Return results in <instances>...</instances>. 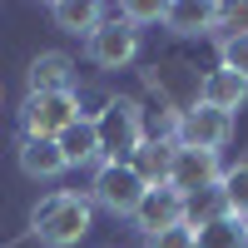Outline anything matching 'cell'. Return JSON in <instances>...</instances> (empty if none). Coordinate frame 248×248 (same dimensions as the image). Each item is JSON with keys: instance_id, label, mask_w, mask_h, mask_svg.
Listing matches in <instances>:
<instances>
[{"instance_id": "1", "label": "cell", "mask_w": 248, "mask_h": 248, "mask_svg": "<svg viewBox=\"0 0 248 248\" xmlns=\"http://www.w3.org/2000/svg\"><path fill=\"white\" fill-rule=\"evenodd\" d=\"M90 223H94V203L75 189H60V194L40 199L30 209V233L45 248H75L90 233Z\"/></svg>"}, {"instance_id": "2", "label": "cell", "mask_w": 248, "mask_h": 248, "mask_svg": "<svg viewBox=\"0 0 248 248\" xmlns=\"http://www.w3.org/2000/svg\"><path fill=\"white\" fill-rule=\"evenodd\" d=\"M94 134H99V159H105V164H129L134 149L149 139V124H144L139 99L114 94L109 105L94 114Z\"/></svg>"}, {"instance_id": "3", "label": "cell", "mask_w": 248, "mask_h": 248, "mask_svg": "<svg viewBox=\"0 0 248 248\" xmlns=\"http://www.w3.org/2000/svg\"><path fill=\"white\" fill-rule=\"evenodd\" d=\"M144 194H149V189H144V179L129 169V164H99V169H94V189H90L94 209H105L114 218H134Z\"/></svg>"}, {"instance_id": "4", "label": "cell", "mask_w": 248, "mask_h": 248, "mask_svg": "<svg viewBox=\"0 0 248 248\" xmlns=\"http://www.w3.org/2000/svg\"><path fill=\"white\" fill-rule=\"evenodd\" d=\"M85 55L94 60L99 70H124V65L139 55V30L129 25V20H119V10H114V15H105V20L85 35Z\"/></svg>"}, {"instance_id": "5", "label": "cell", "mask_w": 248, "mask_h": 248, "mask_svg": "<svg viewBox=\"0 0 248 248\" xmlns=\"http://www.w3.org/2000/svg\"><path fill=\"white\" fill-rule=\"evenodd\" d=\"M79 119V94H30L25 109H20V124H25V139H60Z\"/></svg>"}, {"instance_id": "6", "label": "cell", "mask_w": 248, "mask_h": 248, "mask_svg": "<svg viewBox=\"0 0 248 248\" xmlns=\"http://www.w3.org/2000/svg\"><path fill=\"white\" fill-rule=\"evenodd\" d=\"M229 139H233V114H223L214 105H194L189 114H179V144H189V149L218 154Z\"/></svg>"}, {"instance_id": "7", "label": "cell", "mask_w": 248, "mask_h": 248, "mask_svg": "<svg viewBox=\"0 0 248 248\" xmlns=\"http://www.w3.org/2000/svg\"><path fill=\"white\" fill-rule=\"evenodd\" d=\"M218 179H223L218 154H209V149H189V144H179V149H174L169 189H179V194H199V189H214Z\"/></svg>"}, {"instance_id": "8", "label": "cell", "mask_w": 248, "mask_h": 248, "mask_svg": "<svg viewBox=\"0 0 248 248\" xmlns=\"http://www.w3.org/2000/svg\"><path fill=\"white\" fill-rule=\"evenodd\" d=\"M184 223V194L179 189H149L139 199V209H134V229L144 233V238H154V233H164V229H179Z\"/></svg>"}, {"instance_id": "9", "label": "cell", "mask_w": 248, "mask_h": 248, "mask_svg": "<svg viewBox=\"0 0 248 248\" xmlns=\"http://www.w3.org/2000/svg\"><path fill=\"white\" fill-rule=\"evenodd\" d=\"M25 79H30V94H65L75 90V60L65 50H40L30 60Z\"/></svg>"}, {"instance_id": "10", "label": "cell", "mask_w": 248, "mask_h": 248, "mask_svg": "<svg viewBox=\"0 0 248 248\" xmlns=\"http://www.w3.org/2000/svg\"><path fill=\"white\" fill-rule=\"evenodd\" d=\"M55 144H60V154H65V169H90V164H105V159H99V134H94V119H90V114H79Z\"/></svg>"}, {"instance_id": "11", "label": "cell", "mask_w": 248, "mask_h": 248, "mask_svg": "<svg viewBox=\"0 0 248 248\" xmlns=\"http://www.w3.org/2000/svg\"><path fill=\"white\" fill-rule=\"evenodd\" d=\"M248 99V79L243 75H233V70H209L203 75V85H199V105H214V109H223V114H233L238 105Z\"/></svg>"}, {"instance_id": "12", "label": "cell", "mask_w": 248, "mask_h": 248, "mask_svg": "<svg viewBox=\"0 0 248 248\" xmlns=\"http://www.w3.org/2000/svg\"><path fill=\"white\" fill-rule=\"evenodd\" d=\"M174 149L179 144H164V139H144L134 159H129V169L144 179V189H164L169 184V169H174Z\"/></svg>"}, {"instance_id": "13", "label": "cell", "mask_w": 248, "mask_h": 248, "mask_svg": "<svg viewBox=\"0 0 248 248\" xmlns=\"http://www.w3.org/2000/svg\"><path fill=\"white\" fill-rule=\"evenodd\" d=\"M20 174L25 179H60L65 174V154L55 139H20Z\"/></svg>"}, {"instance_id": "14", "label": "cell", "mask_w": 248, "mask_h": 248, "mask_svg": "<svg viewBox=\"0 0 248 248\" xmlns=\"http://www.w3.org/2000/svg\"><path fill=\"white\" fill-rule=\"evenodd\" d=\"M164 25L174 35H209V30H218V5H194V0L164 5Z\"/></svg>"}, {"instance_id": "15", "label": "cell", "mask_w": 248, "mask_h": 248, "mask_svg": "<svg viewBox=\"0 0 248 248\" xmlns=\"http://www.w3.org/2000/svg\"><path fill=\"white\" fill-rule=\"evenodd\" d=\"M50 20L60 30H70V35H90L99 20H105V5H94V0H55Z\"/></svg>"}, {"instance_id": "16", "label": "cell", "mask_w": 248, "mask_h": 248, "mask_svg": "<svg viewBox=\"0 0 248 248\" xmlns=\"http://www.w3.org/2000/svg\"><path fill=\"white\" fill-rule=\"evenodd\" d=\"M218 218H229V209H223V189L214 184V189H199V194H184V223L199 233V229H209V223Z\"/></svg>"}, {"instance_id": "17", "label": "cell", "mask_w": 248, "mask_h": 248, "mask_svg": "<svg viewBox=\"0 0 248 248\" xmlns=\"http://www.w3.org/2000/svg\"><path fill=\"white\" fill-rule=\"evenodd\" d=\"M218 189H223V209H229V218L248 223V159L238 164V169H223Z\"/></svg>"}, {"instance_id": "18", "label": "cell", "mask_w": 248, "mask_h": 248, "mask_svg": "<svg viewBox=\"0 0 248 248\" xmlns=\"http://www.w3.org/2000/svg\"><path fill=\"white\" fill-rule=\"evenodd\" d=\"M199 248H243V223L238 218H218L209 229H199Z\"/></svg>"}, {"instance_id": "19", "label": "cell", "mask_w": 248, "mask_h": 248, "mask_svg": "<svg viewBox=\"0 0 248 248\" xmlns=\"http://www.w3.org/2000/svg\"><path fill=\"white\" fill-rule=\"evenodd\" d=\"M218 60H223V70L248 79V35H223L218 40Z\"/></svg>"}, {"instance_id": "20", "label": "cell", "mask_w": 248, "mask_h": 248, "mask_svg": "<svg viewBox=\"0 0 248 248\" xmlns=\"http://www.w3.org/2000/svg\"><path fill=\"white\" fill-rule=\"evenodd\" d=\"M119 20H129V25H164V5L159 0H129V5H119Z\"/></svg>"}, {"instance_id": "21", "label": "cell", "mask_w": 248, "mask_h": 248, "mask_svg": "<svg viewBox=\"0 0 248 248\" xmlns=\"http://www.w3.org/2000/svg\"><path fill=\"white\" fill-rule=\"evenodd\" d=\"M144 248H199V233L189 229V223H179V229H164L154 238H144Z\"/></svg>"}, {"instance_id": "22", "label": "cell", "mask_w": 248, "mask_h": 248, "mask_svg": "<svg viewBox=\"0 0 248 248\" xmlns=\"http://www.w3.org/2000/svg\"><path fill=\"white\" fill-rule=\"evenodd\" d=\"M218 25H233L229 35H248V5H218Z\"/></svg>"}, {"instance_id": "23", "label": "cell", "mask_w": 248, "mask_h": 248, "mask_svg": "<svg viewBox=\"0 0 248 248\" xmlns=\"http://www.w3.org/2000/svg\"><path fill=\"white\" fill-rule=\"evenodd\" d=\"M243 248H248V223H243Z\"/></svg>"}]
</instances>
